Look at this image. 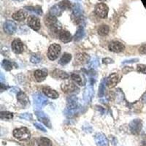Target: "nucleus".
Returning a JSON list of instances; mask_svg holds the SVG:
<instances>
[{"mask_svg": "<svg viewBox=\"0 0 146 146\" xmlns=\"http://www.w3.org/2000/svg\"><path fill=\"white\" fill-rule=\"evenodd\" d=\"M80 110V105L78 102V99L75 96H71L67 99V105L64 113L66 117L71 118L74 116Z\"/></svg>", "mask_w": 146, "mask_h": 146, "instance_id": "obj_1", "label": "nucleus"}, {"mask_svg": "<svg viewBox=\"0 0 146 146\" xmlns=\"http://www.w3.org/2000/svg\"><path fill=\"white\" fill-rule=\"evenodd\" d=\"M62 48L58 44H52L48 48V58L51 61H54L58 57V56L61 53Z\"/></svg>", "mask_w": 146, "mask_h": 146, "instance_id": "obj_2", "label": "nucleus"}, {"mask_svg": "<svg viewBox=\"0 0 146 146\" xmlns=\"http://www.w3.org/2000/svg\"><path fill=\"white\" fill-rule=\"evenodd\" d=\"M13 136L18 140H26L30 137V132L27 128L21 127L14 130Z\"/></svg>", "mask_w": 146, "mask_h": 146, "instance_id": "obj_3", "label": "nucleus"}, {"mask_svg": "<svg viewBox=\"0 0 146 146\" xmlns=\"http://www.w3.org/2000/svg\"><path fill=\"white\" fill-rule=\"evenodd\" d=\"M33 100L35 105L37 108L40 109V108H44L46 106L48 103V100L47 97L41 94L40 93H36L33 95Z\"/></svg>", "mask_w": 146, "mask_h": 146, "instance_id": "obj_4", "label": "nucleus"}, {"mask_svg": "<svg viewBox=\"0 0 146 146\" xmlns=\"http://www.w3.org/2000/svg\"><path fill=\"white\" fill-rule=\"evenodd\" d=\"M109 12V8L105 3H99L95 6L94 13L96 15L101 18H107Z\"/></svg>", "mask_w": 146, "mask_h": 146, "instance_id": "obj_5", "label": "nucleus"}, {"mask_svg": "<svg viewBox=\"0 0 146 146\" xmlns=\"http://www.w3.org/2000/svg\"><path fill=\"white\" fill-rule=\"evenodd\" d=\"M142 127H143L142 121L140 119H138V118L137 119H134L129 123L130 131L132 133L133 135H139L142 130Z\"/></svg>", "mask_w": 146, "mask_h": 146, "instance_id": "obj_6", "label": "nucleus"}, {"mask_svg": "<svg viewBox=\"0 0 146 146\" xmlns=\"http://www.w3.org/2000/svg\"><path fill=\"white\" fill-rule=\"evenodd\" d=\"M62 89L64 92L67 94H77L79 92V88L76 85H75L72 82H66L62 83Z\"/></svg>", "mask_w": 146, "mask_h": 146, "instance_id": "obj_7", "label": "nucleus"}, {"mask_svg": "<svg viewBox=\"0 0 146 146\" xmlns=\"http://www.w3.org/2000/svg\"><path fill=\"white\" fill-rule=\"evenodd\" d=\"M27 23H28L29 27L30 28H32L33 30H35V31H38V30H40V27H41L40 19L38 18H36V16H35V15H31V16L29 17Z\"/></svg>", "mask_w": 146, "mask_h": 146, "instance_id": "obj_8", "label": "nucleus"}, {"mask_svg": "<svg viewBox=\"0 0 146 146\" xmlns=\"http://www.w3.org/2000/svg\"><path fill=\"white\" fill-rule=\"evenodd\" d=\"M94 95V89L91 84H88L85 88L84 94H83V100L86 103H89L92 100Z\"/></svg>", "mask_w": 146, "mask_h": 146, "instance_id": "obj_9", "label": "nucleus"}, {"mask_svg": "<svg viewBox=\"0 0 146 146\" xmlns=\"http://www.w3.org/2000/svg\"><path fill=\"white\" fill-rule=\"evenodd\" d=\"M109 50L114 53H121L125 49V46L123 44L118 41H113L109 44Z\"/></svg>", "mask_w": 146, "mask_h": 146, "instance_id": "obj_10", "label": "nucleus"}, {"mask_svg": "<svg viewBox=\"0 0 146 146\" xmlns=\"http://www.w3.org/2000/svg\"><path fill=\"white\" fill-rule=\"evenodd\" d=\"M95 142L97 146H108L109 142L106 136L102 133H96L94 137Z\"/></svg>", "mask_w": 146, "mask_h": 146, "instance_id": "obj_11", "label": "nucleus"}, {"mask_svg": "<svg viewBox=\"0 0 146 146\" xmlns=\"http://www.w3.org/2000/svg\"><path fill=\"white\" fill-rule=\"evenodd\" d=\"M4 31L9 35H13L17 29L16 23L13 21H7L3 25Z\"/></svg>", "mask_w": 146, "mask_h": 146, "instance_id": "obj_12", "label": "nucleus"}, {"mask_svg": "<svg viewBox=\"0 0 146 146\" xmlns=\"http://www.w3.org/2000/svg\"><path fill=\"white\" fill-rule=\"evenodd\" d=\"M35 114H36V117L39 119V121H40L41 122L44 123L45 126H48V128H51V123H50V121L49 119L48 116L45 115V113H43L41 110H36L35 111Z\"/></svg>", "mask_w": 146, "mask_h": 146, "instance_id": "obj_13", "label": "nucleus"}, {"mask_svg": "<svg viewBox=\"0 0 146 146\" xmlns=\"http://www.w3.org/2000/svg\"><path fill=\"white\" fill-rule=\"evenodd\" d=\"M120 80L119 75L117 73H113L107 78L106 84L109 88H113L116 86Z\"/></svg>", "mask_w": 146, "mask_h": 146, "instance_id": "obj_14", "label": "nucleus"}, {"mask_svg": "<svg viewBox=\"0 0 146 146\" xmlns=\"http://www.w3.org/2000/svg\"><path fill=\"white\" fill-rule=\"evenodd\" d=\"M72 15L75 17V19H81V16L83 15V10L82 5L80 3H75L72 5Z\"/></svg>", "mask_w": 146, "mask_h": 146, "instance_id": "obj_15", "label": "nucleus"}, {"mask_svg": "<svg viewBox=\"0 0 146 146\" xmlns=\"http://www.w3.org/2000/svg\"><path fill=\"white\" fill-rule=\"evenodd\" d=\"M71 78L72 80L75 82L76 84L79 85L80 86H83L86 85V80L85 78L84 75L83 74H79V73H72L71 75Z\"/></svg>", "mask_w": 146, "mask_h": 146, "instance_id": "obj_16", "label": "nucleus"}, {"mask_svg": "<svg viewBox=\"0 0 146 146\" xmlns=\"http://www.w3.org/2000/svg\"><path fill=\"white\" fill-rule=\"evenodd\" d=\"M12 50L14 53H21L24 50V48H23V44L20 40H15L13 42H12Z\"/></svg>", "mask_w": 146, "mask_h": 146, "instance_id": "obj_17", "label": "nucleus"}, {"mask_svg": "<svg viewBox=\"0 0 146 146\" xmlns=\"http://www.w3.org/2000/svg\"><path fill=\"white\" fill-rule=\"evenodd\" d=\"M90 61V56L86 53H78L75 56V63L78 65L85 64Z\"/></svg>", "mask_w": 146, "mask_h": 146, "instance_id": "obj_18", "label": "nucleus"}, {"mask_svg": "<svg viewBox=\"0 0 146 146\" xmlns=\"http://www.w3.org/2000/svg\"><path fill=\"white\" fill-rule=\"evenodd\" d=\"M59 36L60 40L64 43H67V42H70L72 40V36L71 34L68 31H66V30H62L61 32H59Z\"/></svg>", "mask_w": 146, "mask_h": 146, "instance_id": "obj_19", "label": "nucleus"}, {"mask_svg": "<svg viewBox=\"0 0 146 146\" xmlns=\"http://www.w3.org/2000/svg\"><path fill=\"white\" fill-rule=\"evenodd\" d=\"M64 9L62 7V6L59 4L58 5H55L54 6L50 8V14L51 15H53V16L56 17V16H60L63 13V12L64 11Z\"/></svg>", "mask_w": 146, "mask_h": 146, "instance_id": "obj_20", "label": "nucleus"}, {"mask_svg": "<svg viewBox=\"0 0 146 146\" xmlns=\"http://www.w3.org/2000/svg\"><path fill=\"white\" fill-rule=\"evenodd\" d=\"M42 91H43V93L46 95L48 97H50L51 99H57L59 96L58 93L56 91H55V90L52 89L50 87L48 86H45L42 88Z\"/></svg>", "mask_w": 146, "mask_h": 146, "instance_id": "obj_21", "label": "nucleus"}, {"mask_svg": "<svg viewBox=\"0 0 146 146\" xmlns=\"http://www.w3.org/2000/svg\"><path fill=\"white\" fill-rule=\"evenodd\" d=\"M45 23L47 27L49 28H53L55 26L58 24V21H57L56 17L53 16V15H47L45 18Z\"/></svg>", "mask_w": 146, "mask_h": 146, "instance_id": "obj_22", "label": "nucleus"}, {"mask_svg": "<svg viewBox=\"0 0 146 146\" xmlns=\"http://www.w3.org/2000/svg\"><path fill=\"white\" fill-rule=\"evenodd\" d=\"M52 77L56 79H62V80H65V79H68L70 78V75L65 72L62 71L60 70H55L52 72Z\"/></svg>", "mask_w": 146, "mask_h": 146, "instance_id": "obj_23", "label": "nucleus"}, {"mask_svg": "<svg viewBox=\"0 0 146 146\" xmlns=\"http://www.w3.org/2000/svg\"><path fill=\"white\" fill-rule=\"evenodd\" d=\"M27 16V12L25 10H18V11L15 12V13L13 15V18L14 20L18 21H23Z\"/></svg>", "mask_w": 146, "mask_h": 146, "instance_id": "obj_24", "label": "nucleus"}, {"mask_svg": "<svg viewBox=\"0 0 146 146\" xmlns=\"http://www.w3.org/2000/svg\"><path fill=\"white\" fill-rule=\"evenodd\" d=\"M17 100L19 102V103L23 106H26L29 103V100L28 96H27L25 93H23L22 91H20L17 94Z\"/></svg>", "mask_w": 146, "mask_h": 146, "instance_id": "obj_25", "label": "nucleus"}, {"mask_svg": "<svg viewBox=\"0 0 146 146\" xmlns=\"http://www.w3.org/2000/svg\"><path fill=\"white\" fill-rule=\"evenodd\" d=\"M34 75H35V78L36 81L42 82L43 81L45 78H46L47 75H48V73L46 72L43 71V70H36L35 72V73H34Z\"/></svg>", "mask_w": 146, "mask_h": 146, "instance_id": "obj_26", "label": "nucleus"}, {"mask_svg": "<svg viewBox=\"0 0 146 146\" xmlns=\"http://www.w3.org/2000/svg\"><path fill=\"white\" fill-rule=\"evenodd\" d=\"M84 36H85L84 28H83V26H80V27L78 29V30H77L74 39H75V41H80V40H81L84 37Z\"/></svg>", "mask_w": 146, "mask_h": 146, "instance_id": "obj_27", "label": "nucleus"}, {"mask_svg": "<svg viewBox=\"0 0 146 146\" xmlns=\"http://www.w3.org/2000/svg\"><path fill=\"white\" fill-rule=\"evenodd\" d=\"M72 59V55L68 53H64L62 58H60L58 63L61 65H66L71 61Z\"/></svg>", "mask_w": 146, "mask_h": 146, "instance_id": "obj_28", "label": "nucleus"}, {"mask_svg": "<svg viewBox=\"0 0 146 146\" xmlns=\"http://www.w3.org/2000/svg\"><path fill=\"white\" fill-rule=\"evenodd\" d=\"M25 9H27L29 11L32 12L33 13L36 14V15H42V10L41 7L40 6H27V7H24Z\"/></svg>", "mask_w": 146, "mask_h": 146, "instance_id": "obj_29", "label": "nucleus"}, {"mask_svg": "<svg viewBox=\"0 0 146 146\" xmlns=\"http://www.w3.org/2000/svg\"><path fill=\"white\" fill-rule=\"evenodd\" d=\"M99 64H100V62L97 57H93L91 58V60L89 61V63L88 64V69H96V67H98Z\"/></svg>", "mask_w": 146, "mask_h": 146, "instance_id": "obj_30", "label": "nucleus"}, {"mask_svg": "<svg viewBox=\"0 0 146 146\" xmlns=\"http://www.w3.org/2000/svg\"><path fill=\"white\" fill-rule=\"evenodd\" d=\"M38 146H52V142L46 137H40L37 140Z\"/></svg>", "mask_w": 146, "mask_h": 146, "instance_id": "obj_31", "label": "nucleus"}, {"mask_svg": "<svg viewBox=\"0 0 146 146\" xmlns=\"http://www.w3.org/2000/svg\"><path fill=\"white\" fill-rule=\"evenodd\" d=\"M97 32L101 36H106L110 32V27L108 25H102L99 27Z\"/></svg>", "mask_w": 146, "mask_h": 146, "instance_id": "obj_32", "label": "nucleus"}, {"mask_svg": "<svg viewBox=\"0 0 146 146\" xmlns=\"http://www.w3.org/2000/svg\"><path fill=\"white\" fill-rule=\"evenodd\" d=\"M106 80L107 78H104L102 80L101 83L100 85V87H99V96L102 97V96H104L105 92V84H106Z\"/></svg>", "mask_w": 146, "mask_h": 146, "instance_id": "obj_33", "label": "nucleus"}, {"mask_svg": "<svg viewBox=\"0 0 146 146\" xmlns=\"http://www.w3.org/2000/svg\"><path fill=\"white\" fill-rule=\"evenodd\" d=\"M2 66L5 70L7 71H10L13 68V63L8 61V60H3L2 63Z\"/></svg>", "mask_w": 146, "mask_h": 146, "instance_id": "obj_34", "label": "nucleus"}, {"mask_svg": "<svg viewBox=\"0 0 146 146\" xmlns=\"http://www.w3.org/2000/svg\"><path fill=\"white\" fill-rule=\"evenodd\" d=\"M0 118L2 120H10L13 118V114L10 112L3 111L0 113Z\"/></svg>", "mask_w": 146, "mask_h": 146, "instance_id": "obj_35", "label": "nucleus"}, {"mask_svg": "<svg viewBox=\"0 0 146 146\" xmlns=\"http://www.w3.org/2000/svg\"><path fill=\"white\" fill-rule=\"evenodd\" d=\"M137 71L140 73L146 74V65L145 64H138L137 66Z\"/></svg>", "mask_w": 146, "mask_h": 146, "instance_id": "obj_36", "label": "nucleus"}, {"mask_svg": "<svg viewBox=\"0 0 146 146\" xmlns=\"http://www.w3.org/2000/svg\"><path fill=\"white\" fill-rule=\"evenodd\" d=\"M41 62V58H40L39 56H36V55H33L32 57H31V62L33 64H38Z\"/></svg>", "mask_w": 146, "mask_h": 146, "instance_id": "obj_37", "label": "nucleus"}, {"mask_svg": "<svg viewBox=\"0 0 146 146\" xmlns=\"http://www.w3.org/2000/svg\"><path fill=\"white\" fill-rule=\"evenodd\" d=\"M20 118L23 119L27 120V121H31L32 119V115L31 113H22L20 115Z\"/></svg>", "mask_w": 146, "mask_h": 146, "instance_id": "obj_38", "label": "nucleus"}, {"mask_svg": "<svg viewBox=\"0 0 146 146\" xmlns=\"http://www.w3.org/2000/svg\"><path fill=\"white\" fill-rule=\"evenodd\" d=\"M34 126H35L36 128H37L39 130H40V131H43V132H46V129H45V127H44L41 124V123H34Z\"/></svg>", "mask_w": 146, "mask_h": 146, "instance_id": "obj_39", "label": "nucleus"}, {"mask_svg": "<svg viewBox=\"0 0 146 146\" xmlns=\"http://www.w3.org/2000/svg\"><path fill=\"white\" fill-rule=\"evenodd\" d=\"M139 59L138 58H132V59H128V60H125L124 62H122V64H131V63H135V62H138Z\"/></svg>", "mask_w": 146, "mask_h": 146, "instance_id": "obj_40", "label": "nucleus"}, {"mask_svg": "<svg viewBox=\"0 0 146 146\" xmlns=\"http://www.w3.org/2000/svg\"><path fill=\"white\" fill-rule=\"evenodd\" d=\"M139 52L141 54H146V45H143L139 48Z\"/></svg>", "mask_w": 146, "mask_h": 146, "instance_id": "obj_41", "label": "nucleus"}, {"mask_svg": "<svg viewBox=\"0 0 146 146\" xmlns=\"http://www.w3.org/2000/svg\"><path fill=\"white\" fill-rule=\"evenodd\" d=\"M102 62H103V64H108L113 63V61L111 59V58H103Z\"/></svg>", "mask_w": 146, "mask_h": 146, "instance_id": "obj_42", "label": "nucleus"}, {"mask_svg": "<svg viewBox=\"0 0 146 146\" xmlns=\"http://www.w3.org/2000/svg\"><path fill=\"white\" fill-rule=\"evenodd\" d=\"M20 91H21L20 88H17V87H13V88H12L11 90H10V92H13V93L18 94Z\"/></svg>", "mask_w": 146, "mask_h": 146, "instance_id": "obj_43", "label": "nucleus"}, {"mask_svg": "<svg viewBox=\"0 0 146 146\" xmlns=\"http://www.w3.org/2000/svg\"><path fill=\"white\" fill-rule=\"evenodd\" d=\"M7 87L5 86H4V84H3V83H1V91H3L4 90L7 89Z\"/></svg>", "mask_w": 146, "mask_h": 146, "instance_id": "obj_44", "label": "nucleus"}, {"mask_svg": "<svg viewBox=\"0 0 146 146\" xmlns=\"http://www.w3.org/2000/svg\"><path fill=\"white\" fill-rule=\"evenodd\" d=\"M1 83H3L4 81V79H5V78H4V75H3V73H1Z\"/></svg>", "mask_w": 146, "mask_h": 146, "instance_id": "obj_45", "label": "nucleus"}, {"mask_svg": "<svg viewBox=\"0 0 146 146\" xmlns=\"http://www.w3.org/2000/svg\"><path fill=\"white\" fill-rule=\"evenodd\" d=\"M143 101L145 102H146V93L145 94L144 96H143Z\"/></svg>", "mask_w": 146, "mask_h": 146, "instance_id": "obj_46", "label": "nucleus"}, {"mask_svg": "<svg viewBox=\"0 0 146 146\" xmlns=\"http://www.w3.org/2000/svg\"><path fill=\"white\" fill-rule=\"evenodd\" d=\"M142 143H143V146H146V139L143 140Z\"/></svg>", "mask_w": 146, "mask_h": 146, "instance_id": "obj_47", "label": "nucleus"}, {"mask_svg": "<svg viewBox=\"0 0 146 146\" xmlns=\"http://www.w3.org/2000/svg\"><path fill=\"white\" fill-rule=\"evenodd\" d=\"M142 1H143V2L144 4H145L146 3V0H142Z\"/></svg>", "mask_w": 146, "mask_h": 146, "instance_id": "obj_48", "label": "nucleus"}, {"mask_svg": "<svg viewBox=\"0 0 146 146\" xmlns=\"http://www.w3.org/2000/svg\"><path fill=\"white\" fill-rule=\"evenodd\" d=\"M99 1H105V0H99Z\"/></svg>", "mask_w": 146, "mask_h": 146, "instance_id": "obj_49", "label": "nucleus"}, {"mask_svg": "<svg viewBox=\"0 0 146 146\" xmlns=\"http://www.w3.org/2000/svg\"><path fill=\"white\" fill-rule=\"evenodd\" d=\"M15 1H19V0H15Z\"/></svg>", "mask_w": 146, "mask_h": 146, "instance_id": "obj_50", "label": "nucleus"}]
</instances>
